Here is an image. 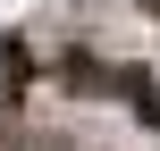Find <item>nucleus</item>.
<instances>
[{
	"instance_id": "obj_1",
	"label": "nucleus",
	"mask_w": 160,
	"mask_h": 151,
	"mask_svg": "<svg viewBox=\"0 0 160 151\" xmlns=\"http://www.w3.org/2000/svg\"><path fill=\"white\" fill-rule=\"evenodd\" d=\"M17 84H25V50H8V42H0V101H8Z\"/></svg>"
},
{
	"instance_id": "obj_2",
	"label": "nucleus",
	"mask_w": 160,
	"mask_h": 151,
	"mask_svg": "<svg viewBox=\"0 0 160 151\" xmlns=\"http://www.w3.org/2000/svg\"><path fill=\"white\" fill-rule=\"evenodd\" d=\"M143 118H152V126H160V101H143Z\"/></svg>"
}]
</instances>
